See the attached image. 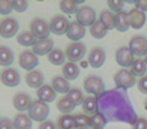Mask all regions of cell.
<instances>
[{"label": "cell", "mask_w": 147, "mask_h": 129, "mask_svg": "<svg viewBox=\"0 0 147 129\" xmlns=\"http://www.w3.org/2000/svg\"><path fill=\"white\" fill-rule=\"evenodd\" d=\"M97 112L108 122H122L133 125L138 119L126 90L119 88L105 90L97 97Z\"/></svg>", "instance_id": "cell-1"}, {"label": "cell", "mask_w": 147, "mask_h": 129, "mask_svg": "<svg viewBox=\"0 0 147 129\" xmlns=\"http://www.w3.org/2000/svg\"><path fill=\"white\" fill-rule=\"evenodd\" d=\"M49 114V106L47 103L42 101L35 100L32 102V105L30 106L28 110V116L32 121L36 122H43L47 118Z\"/></svg>", "instance_id": "cell-2"}, {"label": "cell", "mask_w": 147, "mask_h": 129, "mask_svg": "<svg viewBox=\"0 0 147 129\" xmlns=\"http://www.w3.org/2000/svg\"><path fill=\"white\" fill-rule=\"evenodd\" d=\"M29 28L30 32L32 33L33 36H35L38 39H45L49 38L51 34V28H49V23L45 19L39 18H33L29 23Z\"/></svg>", "instance_id": "cell-3"}, {"label": "cell", "mask_w": 147, "mask_h": 129, "mask_svg": "<svg viewBox=\"0 0 147 129\" xmlns=\"http://www.w3.org/2000/svg\"><path fill=\"white\" fill-rule=\"evenodd\" d=\"M84 89L88 94L98 97L105 92V84L102 78L96 75H90L84 80Z\"/></svg>", "instance_id": "cell-4"}, {"label": "cell", "mask_w": 147, "mask_h": 129, "mask_svg": "<svg viewBox=\"0 0 147 129\" xmlns=\"http://www.w3.org/2000/svg\"><path fill=\"white\" fill-rule=\"evenodd\" d=\"M87 51V47L82 41H73L65 49V57L71 63L82 61Z\"/></svg>", "instance_id": "cell-5"}, {"label": "cell", "mask_w": 147, "mask_h": 129, "mask_svg": "<svg viewBox=\"0 0 147 129\" xmlns=\"http://www.w3.org/2000/svg\"><path fill=\"white\" fill-rule=\"evenodd\" d=\"M114 82L116 88L127 90L136 84V79L126 69H121L114 75Z\"/></svg>", "instance_id": "cell-6"}, {"label": "cell", "mask_w": 147, "mask_h": 129, "mask_svg": "<svg viewBox=\"0 0 147 129\" xmlns=\"http://www.w3.org/2000/svg\"><path fill=\"white\" fill-rule=\"evenodd\" d=\"M76 18L77 21L83 26H92L96 22V11L88 5L81 6L76 13Z\"/></svg>", "instance_id": "cell-7"}, {"label": "cell", "mask_w": 147, "mask_h": 129, "mask_svg": "<svg viewBox=\"0 0 147 129\" xmlns=\"http://www.w3.org/2000/svg\"><path fill=\"white\" fill-rule=\"evenodd\" d=\"M18 29V21L14 17H5L0 21V35L4 38H10L14 36Z\"/></svg>", "instance_id": "cell-8"}, {"label": "cell", "mask_w": 147, "mask_h": 129, "mask_svg": "<svg viewBox=\"0 0 147 129\" xmlns=\"http://www.w3.org/2000/svg\"><path fill=\"white\" fill-rule=\"evenodd\" d=\"M129 49L137 57H143L147 53V37L144 35H134L129 41Z\"/></svg>", "instance_id": "cell-9"}, {"label": "cell", "mask_w": 147, "mask_h": 129, "mask_svg": "<svg viewBox=\"0 0 147 129\" xmlns=\"http://www.w3.org/2000/svg\"><path fill=\"white\" fill-rule=\"evenodd\" d=\"M69 25V21L65 15L57 14L51 18L49 22V28H51V32L55 33V35H63L67 34Z\"/></svg>", "instance_id": "cell-10"}, {"label": "cell", "mask_w": 147, "mask_h": 129, "mask_svg": "<svg viewBox=\"0 0 147 129\" xmlns=\"http://www.w3.org/2000/svg\"><path fill=\"white\" fill-rule=\"evenodd\" d=\"M38 57L36 55L32 53L31 51H23L20 53L18 57V63L19 66L25 71H33V69L36 66H38Z\"/></svg>", "instance_id": "cell-11"}, {"label": "cell", "mask_w": 147, "mask_h": 129, "mask_svg": "<svg viewBox=\"0 0 147 129\" xmlns=\"http://www.w3.org/2000/svg\"><path fill=\"white\" fill-rule=\"evenodd\" d=\"M0 80L3 85L7 87H16L20 83V75L18 71L14 68H7L3 70L0 74Z\"/></svg>", "instance_id": "cell-12"}, {"label": "cell", "mask_w": 147, "mask_h": 129, "mask_svg": "<svg viewBox=\"0 0 147 129\" xmlns=\"http://www.w3.org/2000/svg\"><path fill=\"white\" fill-rule=\"evenodd\" d=\"M115 59L119 66L124 68H130L134 63V55L128 47H121L116 51Z\"/></svg>", "instance_id": "cell-13"}, {"label": "cell", "mask_w": 147, "mask_h": 129, "mask_svg": "<svg viewBox=\"0 0 147 129\" xmlns=\"http://www.w3.org/2000/svg\"><path fill=\"white\" fill-rule=\"evenodd\" d=\"M106 61V53L102 47H94L89 53V65L94 69H99Z\"/></svg>", "instance_id": "cell-14"}, {"label": "cell", "mask_w": 147, "mask_h": 129, "mask_svg": "<svg viewBox=\"0 0 147 129\" xmlns=\"http://www.w3.org/2000/svg\"><path fill=\"white\" fill-rule=\"evenodd\" d=\"M13 106L19 112H24L26 110H29L30 106L32 105L31 97L28 94L24 92H19L14 95L13 97Z\"/></svg>", "instance_id": "cell-15"}, {"label": "cell", "mask_w": 147, "mask_h": 129, "mask_svg": "<svg viewBox=\"0 0 147 129\" xmlns=\"http://www.w3.org/2000/svg\"><path fill=\"white\" fill-rule=\"evenodd\" d=\"M85 34H86V27L81 25L77 20L69 22L67 31V38L73 41H79L85 36Z\"/></svg>", "instance_id": "cell-16"}, {"label": "cell", "mask_w": 147, "mask_h": 129, "mask_svg": "<svg viewBox=\"0 0 147 129\" xmlns=\"http://www.w3.org/2000/svg\"><path fill=\"white\" fill-rule=\"evenodd\" d=\"M128 18L130 26L134 29H140L146 22V15L144 12L136 8L131 9L128 12Z\"/></svg>", "instance_id": "cell-17"}, {"label": "cell", "mask_w": 147, "mask_h": 129, "mask_svg": "<svg viewBox=\"0 0 147 129\" xmlns=\"http://www.w3.org/2000/svg\"><path fill=\"white\" fill-rule=\"evenodd\" d=\"M53 49V41L51 38L37 39L32 47V53L36 55H45Z\"/></svg>", "instance_id": "cell-18"}, {"label": "cell", "mask_w": 147, "mask_h": 129, "mask_svg": "<svg viewBox=\"0 0 147 129\" xmlns=\"http://www.w3.org/2000/svg\"><path fill=\"white\" fill-rule=\"evenodd\" d=\"M37 98L39 101H42L45 103H51L57 99V92L53 90L51 85H42L40 88L36 91Z\"/></svg>", "instance_id": "cell-19"}, {"label": "cell", "mask_w": 147, "mask_h": 129, "mask_svg": "<svg viewBox=\"0 0 147 129\" xmlns=\"http://www.w3.org/2000/svg\"><path fill=\"white\" fill-rule=\"evenodd\" d=\"M43 81H45V77H43V74L39 70L30 71L25 76V82L30 88H40L43 85Z\"/></svg>", "instance_id": "cell-20"}, {"label": "cell", "mask_w": 147, "mask_h": 129, "mask_svg": "<svg viewBox=\"0 0 147 129\" xmlns=\"http://www.w3.org/2000/svg\"><path fill=\"white\" fill-rule=\"evenodd\" d=\"M63 78L67 81L76 80L80 75V68L76 63H65L63 66Z\"/></svg>", "instance_id": "cell-21"}, {"label": "cell", "mask_w": 147, "mask_h": 129, "mask_svg": "<svg viewBox=\"0 0 147 129\" xmlns=\"http://www.w3.org/2000/svg\"><path fill=\"white\" fill-rule=\"evenodd\" d=\"M12 123L14 129H31L32 127V120L24 113H18L15 115Z\"/></svg>", "instance_id": "cell-22"}, {"label": "cell", "mask_w": 147, "mask_h": 129, "mask_svg": "<svg viewBox=\"0 0 147 129\" xmlns=\"http://www.w3.org/2000/svg\"><path fill=\"white\" fill-rule=\"evenodd\" d=\"M51 87L57 93L61 94H67L71 90V86L67 79H65L63 76H55L51 81Z\"/></svg>", "instance_id": "cell-23"}, {"label": "cell", "mask_w": 147, "mask_h": 129, "mask_svg": "<svg viewBox=\"0 0 147 129\" xmlns=\"http://www.w3.org/2000/svg\"><path fill=\"white\" fill-rule=\"evenodd\" d=\"M130 27V23H129L128 18V12L126 11H121L115 14V28L118 31L124 32L127 31Z\"/></svg>", "instance_id": "cell-24"}, {"label": "cell", "mask_w": 147, "mask_h": 129, "mask_svg": "<svg viewBox=\"0 0 147 129\" xmlns=\"http://www.w3.org/2000/svg\"><path fill=\"white\" fill-rule=\"evenodd\" d=\"M14 61V53L10 47L6 45H0V66L8 67L11 66Z\"/></svg>", "instance_id": "cell-25"}, {"label": "cell", "mask_w": 147, "mask_h": 129, "mask_svg": "<svg viewBox=\"0 0 147 129\" xmlns=\"http://www.w3.org/2000/svg\"><path fill=\"white\" fill-rule=\"evenodd\" d=\"M57 129H76L74 115L63 114L59 117L57 122Z\"/></svg>", "instance_id": "cell-26"}, {"label": "cell", "mask_w": 147, "mask_h": 129, "mask_svg": "<svg viewBox=\"0 0 147 129\" xmlns=\"http://www.w3.org/2000/svg\"><path fill=\"white\" fill-rule=\"evenodd\" d=\"M47 59H49V63H51L55 66H63L65 63L67 57H65V53L61 49H53L49 53Z\"/></svg>", "instance_id": "cell-27"}, {"label": "cell", "mask_w": 147, "mask_h": 129, "mask_svg": "<svg viewBox=\"0 0 147 129\" xmlns=\"http://www.w3.org/2000/svg\"><path fill=\"white\" fill-rule=\"evenodd\" d=\"M83 111L86 115L88 116H92V115L97 113V97L95 96H88L85 98L84 103H83Z\"/></svg>", "instance_id": "cell-28"}, {"label": "cell", "mask_w": 147, "mask_h": 129, "mask_svg": "<svg viewBox=\"0 0 147 129\" xmlns=\"http://www.w3.org/2000/svg\"><path fill=\"white\" fill-rule=\"evenodd\" d=\"M147 72V65L143 59H137L130 67V73L134 77H144Z\"/></svg>", "instance_id": "cell-29"}, {"label": "cell", "mask_w": 147, "mask_h": 129, "mask_svg": "<svg viewBox=\"0 0 147 129\" xmlns=\"http://www.w3.org/2000/svg\"><path fill=\"white\" fill-rule=\"evenodd\" d=\"M16 41L19 45H23V47H33L37 39L35 36H33L30 31H22L17 34Z\"/></svg>", "instance_id": "cell-30"}, {"label": "cell", "mask_w": 147, "mask_h": 129, "mask_svg": "<svg viewBox=\"0 0 147 129\" xmlns=\"http://www.w3.org/2000/svg\"><path fill=\"white\" fill-rule=\"evenodd\" d=\"M65 97H67L75 106H80L81 104L83 105L85 98H86V97L84 96V94H83L82 91L78 88L71 89V90L69 91V93L65 95Z\"/></svg>", "instance_id": "cell-31"}, {"label": "cell", "mask_w": 147, "mask_h": 129, "mask_svg": "<svg viewBox=\"0 0 147 129\" xmlns=\"http://www.w3.org/2000/svg\"><path fill=\"white\" fill-rule=\"evenodd\" d=\"M99 20L104 24L108 30L115 28V14L111 10H103L100 14Z\"/></svg>", "instance_id": "cell-32"}, {"label": "cell", "mask_w": 147, "mask_h": 129, "mask_svg": "<svg viewBox=\"0 0 147 129\" xmlns=\"http://www.w3.org/2000/svg\"><path fill=\"white\" fill-rule=\"evenodd\" d=\"M108 32V29L104 26L102 22L100 20H96V22L90 26V33L93 37L97 39H101L103 37H105Z\"/></svg>", "instance_id": "cell-33"}, {"label": "cell", "mask_w": 147, "mask_h": 129, "mask_svg": "<svg viewBox=\"0 0 147 129\" xmlns=\"http://www.w3.org/2000/svg\"><path fill=\"white\" fill-rule=\"evenodd\" d=\"M75 108H76V106L65 96L61 97L57 102V109L63 114H71L75 110Z\"/></svg>", "instance_id": "cell-34"}, {"label": "cell", "mask_w": 147, "mask_h": 129, "mask_svg": "<svg viewBox=\"0 0 147 129\" xmlns=\"http://www.w3.org/2000/svg\"><path fill=\"white\" fill-rule=\"evenodd\" d=\"M80 7L74 0H61L59 2V9L65 14H73L77 13Z\"/></svg>", "instance_id": "cell-35"}, {"label": "cell", "mask_w": 147, "mask_h": 129, "mask_svg": "<svg viewBox=\"0 0 147 129\" xmlns=\"http://www.w3.org/2000/svg\"><path fill=\"white\" fill-rule=\"evenodd\" d=\"M75 123H76V129H90V116L86 114L77 113L74 115Z\"/></svg>", "instance_id": "cell-36"}, {"label": "cell", "mask_w": 147, "mask_h": 129, "mask_svg": "<svg viewBox=\"0 0 147 129\" xmlns=\"http://www.w3.org/2000/svg\"><path fill=\"white\" fill-rule=\"evenodd\" d=\"M107 122L108 121L106 120V118L98 112L90 116V125L92 129H104Z\"/></svg>", "instance_id": "cell-37"}, {"label": "cell", "mask_w": 147, "mask_h": 129, "mask_svg": "<svg viewBox=\"0 0 147 129\" xmlns=\"http://www.w3.org/2000/svg\"><path fill=\"white\" fill-rule=\"evenodd\" d=\"M107 4H108V7L111 9L112 12L118 13L122 11L125 3L122 0H109L108 2H107Z\"/></svg>", "instance_id": "cell-38"}, {"label": "cell", "mask_w": 147, "mask_h": 129, "mask_svg": "<svg viewBox=\"0 0 147 129\" xmlns=\"http://www.w3.org/2000/svg\"><path fill=\"white\" fill-rule=\"evenodd\" d=\"M12 8L16 12H24L28 7V2L25 0H12Z\"/></svg>", "instance_id": "cell-39"}, {"label": "cell", "mask_w": 147, "mask_h": 129, "mask_svg": "<svg viewBox=\"0 0 147 129\" xmlns=\"http://www.w3.org/2000/svg\"><path fill=\"white\" fill-rule=\"evenodd\" d=\"M12 3L8 0H0V14L8 15L12 12Z\"/></svg>", "instance_id": "cell-40"}, {"label": "cell", "mask_w": 147, "mask_h": 129, "mask_svg": "<svg viewBox=\"0 0 147 129\" xmlns=\"http://www.w3.org/2000/svg\"><path fill=\"white\" fill-rule=\"evenodd\" d=\"M132 129H147V119L144 117H139L132 125Z\"/></svg>", "instance_id": "cell-41"}, {"label": "cell", "mask_w": 147, "mask_h": 129, "mask_svg": "<svg viewBox=\"0 0 147 129\" xmlns=\"http://www.w3.org/2000/svg\"><path fill=\"white\" fill-rule=\"evenodd\" d=\"M0 129H14L12 121L9 118H1L0 119Z\"/></svg>", "instance_id": "cell-42"}, {"label": "cell", "mask_w": 147, "mask_h": 129, "mask_svg": "<svg viewBox=\"0 0 147 129\" xmlns=\"http://www.w3.org/2000/svg\"><path fill=\"white\" fill-rule=\"evenodd\" d=\"M138 90L143 94H147V76L142 77L138 81Z\"/></svg>", "instance_id": "cell-43"}, {"label": "cell", "mask_w": 147, "mask_h": 129, "mask_svg": "<svg viewBox=\"0 0 147 129\" xmlns=\"http://www.w3.org/2000/svg\"><path fill=\"white\" fill-rule=\"evenodd\" d=\"M38 129H57V126L53 121L45 120L39 124Z\"/></svg>", "instance_id": "cell-44"}, {"label": "cell", "mask_w": 147, "mask_h": 129, "mask_svg": "<svg viewBox=\"0 0 147 129\" xmlns=\"http://www.w3.org/2000/svg\"><path fill=\"white\" fill-rule=\"evenodd\" d=\"M135 8L142 12L147 11V0H137L135 3Z\"/></svg>", "instance_id": "cell-45"}, {"label": "cell", "mask_w": 147, "mask_h": 129, "mask_svg": "<svg viewBox=\"0 0 147 129\" xmlns=\"http://www.w3.org/2000/svg\"><path fill=\"white\" fill-rule=\"evenodd\" d=\"M89 66V61H81V67L84 69H86Z\"/></svg>", "instance_id": "cell-46"}, {"label": "cell", "mask_w": 147, "mask_h": 129, "mask_svg": "<svg viewBox=\"0 0 147 129\" xmlns=\"http://www.w3.org/2000/svg\"><path fill=\"white\" fill-rule=\"evenodd\" d=\"M85 2V0H76V3L77 4H82V3H84Z\"/></svg>", "instance_id": "cell-47"}, {"label": "cell", "mask_w": 147, "mask_h": 129, "mask_svg": "<svg viewBox=\"0 0 147 129\" xmlns=\"http://www.w3.org/2000/svg\"><path fill=\"white\" fill-rule=\"evenodd\" d=\"M144 108H145V110L147 111V99L145 100V102H144Z\"/></svg>", "instance_id": "cell-48"}, {"label": "cell", "mask_w": 147, "mask_h": 129, "mask_svg": "<svg viewBox=\"0 0 147 129\" xmlns=\"http://www.w3.org/2000/svg\"><path fill=\"white\" fill-rule=\"evenodd\" d=\"M144 61H145V63L147 65V53H146V55H145V59H144Z\"/></svg>", "instance_id": "cell-49"}]
</instances>
